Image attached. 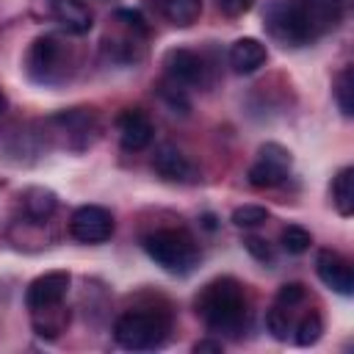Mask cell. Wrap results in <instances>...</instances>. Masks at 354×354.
I'll list each match as a JSON object with an SVG mask.
<instances>
[{"instance_id":"obj_1","label":"cell","mask_w":354,"mask_h":354,"mask_svg":"<svg viewBox=\"0 0 354 354\" xmlns=\"http://www.w3.org/2000/svg\"><path fill=\"white\" fill-rule=\"evenodd\" d=\"M194 313L205 329L216 337H241L249 329L252 304L246 285L235 277H216L199 288L194 299Z\"/></svg>"},{"instance_id":"obj_2","label":"cell","mask_w":354,"mask_h":354,"mask_svg":"<svg viewBox=\"0 0 354 354\" xmlns=\"http://www.w3.org/2000/svg\"><path fill=\"white\" fill-rule=\"evenodd\" d=\"M77 72V50L58 33L36 36L25 53V75L44 88L64 86Z\"/></svg>"},{"instance_id":"obj_3","label":"cell","mask_w":354,"mask_h":354,"mask_svg":"<svg viewBox=\"0 0 354 354\" xmlns=\"http://www.w3.org/2000/svg\"><path fill=\"white\" fill-rule=\"evenodd\" d=\"M39 138L44 147L66 149V152H83L94 147L100 138V119L91 108H66L53 116H47L39 124Z\"/></svg>"},{"instance_id":"obj_4","label":"cell","mask_w":354,"mask_h":354,"mask_svg":"<svg viewBox=\"0 0 354 354\" xmlns=\"http://www.w3.org/2000/svg\"><path fill=\"white\" fill-rule=\"evenodd\" d=\"M171 315L158 307L127 310L113 324V340L127 351H152L169 340Z\"/></svg>"},{"instance_id":"obj_5","label":"cell","mask_w":354,"mask_h":354,"mask_svg":"<svg viewBox=\"0 0 354 354\" xmlns=\"http://www.w3.org/2000/svg\"><path fill=\"white\" fill-rule=\"evenodd\" d=\"M263 25L282 47H304L324 36L304 0H271L266 6Z\"/></svg>"},{"instance_id":"obj_6","label":"cell","mask_w":354,"mask_h":354,"mask_svg":"<svg viewBox=\"0 0 354 354\" xmlns=\"http://www.w3.org/2000/svg\"><path fill=\"white\" fill-rule=\"evenodd\" d=\"M144 252L169 274H191L199 266V243L183 227H160L144 235Z\"/></svg>"},{"instance_id":"obj_7","label":"cell","mask_w":354,"mask_h":354,"mask_svg":"<svg viewBox=\"0 0 354 354\" xmlns=\"http://www.w3.org/2000/svg\"><path fill=\"white\" fill-rule=\"evenodd\" d=\"M149 25L136 8H119L113 14V30L102 39V53L116 64H136L144 58Z\"/></svg>"},{"instance_id":"obj_8","label":"cell","mask_w":354,"mask_h":354,"mask_svg":"<svg viewBox=\"0 0 354 354\" xmlns=\"http://www.w3.org/2000/svg\"><path fill=\"white\" fill-rule=\"evenodd\" d=\"M33 14L58 25L66 36H83L94 25V11L86 0H33Z\"/></svg>"},{"instance_id":"obj_9","label":"cell","mask_w":354,"mask_h":354,"mask_svg":"<svg viewBox=\"0 0 354 354\" xmlns=\"http://www.w3.org/2000/svg\"><path fill=\"white\" fill-rule=\"evenodd\" d=\"M290 163H293V158H290V152L282 144L266 141L257 149V158H254V163L246 171V180H249L252 188H260V191L277 188V185H282L288 180Z\"/></svg>"},{"instance_id":"obj_10","label":"cell","mask_w":354,"mask_h":354,"mask_svg":"<svg viewBox=\"0 0 354 354\" xmlns=\"http://www.w3.org/2000/svg\"><path fill=\"white\" fill-rule=\"evenodd\" d=\"M307 301V288L301 282H288L277 290L274 304L266 313V329L271 332V337L277 340H288L293 335V324L301 313H296L301 304Z\"/></svg>"},{"instance_id":"obj_11","label":"cell","mask_w":354,"mask_h":354,"mask_svg":"<svg viewBox=\"0 0 354 354\" xmlns=\"http://www.w3.org/2000/svg\"><path fill=\"white\" fill-rule=\"evenodd\" d=\"M163 72H166V83L174 88H196L207 83V64L199 53L188 50V47H171L163 55Z\"/></svg>"},{"instance_id":"obj_12","label":"cell","mask_w":354,"mask_h":354,"mask_svg":"<svg viewBox=\"0 0 354 354\" xmlns=\"http://www.w3.org/2000/svg\"><path fill=\"white\" fill-rule=\"evenodd\" d=\"M113 227V213L102 205H80L69 218V235L80 243H105Z\"/></svg>"},{"instance_id":"obj_13","label":"cell","mask_w":354,"mask_h":354,"mask_svg":"<svg viewBox=\"0 0 354 354\" xmlns=\"http://www.w3.org/2000/svg\"><path fill=\"white\" fill-rule=\"evenodd\" d=\"M152 169L160 180L166 183H180V185H191L199 180V169L194 166V160L177 149L174 144H160L152 155Z\"/></svg>"},{"instance_id":"obj_14","label":"cell","mask_w":354,"mask_h":354,"mask_svg":"<svg viewBox=\"0 0 354 354\" xmlns=\"http://www.w3.org/2000/svg\"><path fill=\"white\" fill-rule=\"evenodd\" d=\"M69 285H72V274L69 271H47L41 277H36L28 290H25V304L28 310H44V307H55V304H64L66 293H69Z\"/></svg>"},{"instance_id":"obj_15","label":"cell","mask_w":354,"mask_h":354,"mask_svg":"<svg viewBox=\"0 0 354 354\" xmlns=\"http://www.w3.org/2000/svg\"><path fill=\"white\" fill-rule=\"evenodd\" d=\"M116 133H119V144L127 152H141L152 144L155 136V124L149 119L147 111L141 108H124L116 116Z\"/></svg>"},{"instance_id":"obj_16","label":"cell","mask_w":354,"mask_h":354,"mask_svg":"<svg viewBox=\"0 0 354 354\" xmlns=\"http://www.w3.org/2000/svg\"><path fill=\"white\" fill-rule=\"evenodd\" d=\"M315 274L335 293H340V296H351L354 293V271H351L348 257H343L340 252L321 249L315 254Z\"/></svg>"},{"instance_id":"obj_17","label":"cell","mask_w":354,"mask_h":354,"mask_svg":"<svg viewBox=\"0 0 354 354\" xmlns=\"http://www.w3.org/2000/svg\"><path fill=\"white\" fill-rule=\"evenodd\" d=\"M227 61H230L232 72H238V75H252V72H257V69L268 61V50H266V44H263L260 39L243 36V39L232 41V47H230V53H227Z\"/></svg>"},{"instance_id":"obj_18","label":"cell","mask_w":354,"mask_h":354,"mask_svg":"<svg viewBox=\"0 0 354 354\" xmlns=\"http://www.w3.org/2000/svg\"><path fill=\"white\" fill-rule=\"evenodd\" d=\"M19 207H22L25 221H30V224H44V221H50V216L55 213L58 196H55V191H50V188H44V185H30V188L22 191Z\"/></svg>"},{"instance_id":"obj_19","label":"cell","mask_w":354,"mask_h":354,"mask_svg":"<svg viewBox=\"0 0 354 354\" xmlns=\"http://www.w3.org/2000/svg\"><path fill=\"white\" fill-rule=\"evenodd\" d=\"M149 3L174 28H191L202 17V0H149Z\"/></svg>"},{"instance_id":"obj_20","label":"cell","mask_w":354,"mask_h":354,"mask_svg":"<svg viewBox=\"0 0 354 354\" xmlns=\"http://www.w3.org/2000/svg\"><path fill=\"white\" fill-rule=\"evenodd\" d=\"M30 324L36 329L39 337L44 340H55L61 332H66L69 326V307L55 304V307H44V310H33L30 313Z\"/></svg>"},{"instance_id":"obj_21","label":"cell","mask_w":354,"mask_h":354,"mask_svg":"<svg viewBox=\"0 0 354 354\" xmlns=\"http://www.w3.org/2000/svg\"><path fill=\"white\" fill-rule=\"evenodd\" d=\"M332 205L343 218H348L354 213V169L351 166H343L335 174V180H332Z\"/></svg>"},{"instance_id":"obj_22","label":"cell","mask_w":354,"mask_h":354,"mask_svg":"<svg viewBox=\"0 0 354 354\" xmlns=\"http://www.w3.org/2000/svg\"><path fill=\"white\" fill-rule=\"evenodd\" d=\"M321 335H324V318H321V313L318 310H304L296 318V324H293L290 340L296 346H315L321 340Z\"/></svg>"},{"instance_id":"obj_23","label":"cell","mask_w":354,"mask_h":354,"mask_svg":"<svg viewBox=\"0 0 354 354\" xmlns=\"http://www.w3.org/2000/svg\"><path fill=\"white\" fill-rule=\"evenodd\" d=\"M335 102H337L343 116L354 113V75H351V66H343L335 77Z\"/></svg>"},{"instance_id":"obj_24","label":"cell","mask_w":354,"mask_h":354,"mask_svg":"<svg viewBox=\"0 0 354 354\" xmlns=\"http://www.w3.org/2000/svg\"><path fill=\"white\" fill-rule=\"evenodd\" d=\"M279 243H282V249L288 254H304L310 249V243H313V235L301 224H288L279 232Z\"/></svg>"},{"instance_id":"obj_25","label":"cell","mask_w":354,"mask_h":354,"mask_svg":"<svg viewBox=\"0 0 354 354\" xmlns=\"http://www.w3.org/2000/svg\"><path fill=\"white\" fill-rule=\"evenodd\" d=\"M266 221H268V210L260 207V205H243V207L232 210V224L238 230H254V227H260Z\"/></svg>"},{"instance_id":"obj_26","label":"cell","mask_w":354,"mask_h":354,"mask_svg":"<svg viewBox=\"0 0 354 354\" xmlns=\"http://www.w3.org/2000/svg\"><path fill=\"white\" fill-rule=\"evenodd\" d=\"M243 246H246V252H249L254 260H260V263H274V249L268 246V241L254 238V235H246V238H243Z\"/></svg>"},{"instance_id":"obj_27","label":"cell","mask_w":354,"mask_h":354,"mask_svg":"<svg viewBox=\"0 0 354 354\" xmlns=\"http://www.w3.org/2000/svg\"><path fill=\"white\" fill-rule=\"evenodd\" d=\"M216 6L224 17H243L254 6V0H216Z\"/></svg>"},{"instance_id":"obj_28","label":"cell","mask_w":354,"mask_h":354,"mask_svg":"<svg viewBox=\"0 0 354 354\" xmlns=\"http://www.w3.org/2000/svg\"><path fill=\"white\" fill-rule=\"evenodd\" d=\"M221 348H224L221 337H216V340H213V337H205V340H196V343H194V351H196V354H205V351H213V354H218Z\"/></svg>"},{"instance_id":"obj_29","label":"cell","mask_w":354,"mask_h":354,"mask_svg":"<svg viewBox=\"0 0 354 354\" xmlns=\"http://www.w3.org/2000/svg\"><path fill=\"white\" fill-rule=\"evenodd\" d=\"M3 111H6V94H3V88H0V116H3Z\"/></svg>"}]
</instances>
